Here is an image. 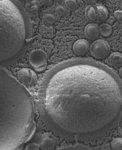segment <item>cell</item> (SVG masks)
<instances>
[{
  "mask_svg": "<svg viewBox=\"0 0 122 150\" xmlns=\"http://www.w3.org/2000/svg\"><path fill=\"white\" fill-rule=\"evenodd\" d=\"M31 27L22 5L16 1H0V62L20 51L30 38Z\"/></svg>",
  "mask_w": 122,
  "mask_h": 150,
  "instance_id": "6da1fadb",
  "label": "cell"
},
{
  "mask_svg": "<svg viewBox=\"0 0 122 150\" xmlns=\"http://www.w3.org/2000/svg\"><path fill=\"white\" fill-rule=\"evenodd\" d=\"M29 61L31 65L37 71H43L47 67V57L43 51L37 50L32 52L29 56Z\"/></svg>",
  "mask_w": 122,
  "mask_h": 150,
  "instance_id": "7a4b0ae2",
  "label": "cell"
},
{
  "mask_svg": "<svg viewBox=\"0 0 122 150\" xmlns=\"http://www.w3.org/2000/svg\"><path fill=\"white\" fill-rule=\"evenodd\" d=\"M90 51L94 57L102 59L109 54L110 47L108 43L102 40H98L93 43L90 46Z\"/></svg>",
  "mask_w": 122,
  "mask_h": 150,
  "instance_id": "3957f363",
  "label": "cell"
},
{
  "mask_svg": "<svg viewBox=\"0 0 122 150\" xmlns=\"http://www.w3.org/2000/svg\"><path fill=\"white\" fill-rule=\"evenodd\" d=\"M19 82L26 86H31L34 84L37 79V75L32 69L23 68L20 69L18 75Z\"/></svg>",
  "mask_w": 122,
  "mask_h": 150,
  "instance_id": "277c9868",
  "label": "cell"
},
{
  "mask_svg": "<svg viewBox=\"0 0 122 150\" xmlns=\"http://www.w3.org/2000/svg\"><path fill=\"white\" fill-rule=\"evenodd\" d=\"M89 49L88 42L86 40H79L74 43L73 45V50L74 53L77 55L81 56L86 54Z\"/></svg>",
  "mask_w": 122,
  "mask_h": 150,
  "instance_id": "5b68a950",
  "label": "cell"
},
{
  "mask_svg": "<svg viewBox=\"0 0 122 150\" xmlns=\"http://www.w3.org/2000/svg\"><path fill=\"white\" fill-rule=\"evenodd\" d=\"M84 33L87 38L90 40H94L98 38L100 32L98 25L91 23L87 25L84 29Z\"/></svg>",
  "mask_w": 122,
  "mask_h": 150,
  "instance_id": "8992f818",
  "label": "cell"
},
{
  "mask_svg": "<svg viewBox=\"0 0 122 150\" xmlns=\"http://www.w3.org/2000/svg\"><path fill=\"white\" fill-rule=\"evenodd\" d=\"M86 17L89 22L94 23L97 21V14L96 6L89 5L85 9Z\"/></svg>",
  "mask_w": 122,
  "mask_h": 150,
  "instance_id": "52a82bcc",
  "label": "cell"
},
{
  "mask_svg": "<svg viewBox=\"0 0 122 150\" xmlns=\"http://www.w3.org/2000/svg\"><path fill=\"white\" fill-rule=\"evenodd\" d=\"M97 14V21L99 22H104L109 17V12L106 8L102 5L96 6Z\"/></svg>",
  "mask_w": 122,
  "mask_h": 150,
  "instance_id": "ba28073f",
  "label": "cell"
},
{
  "mask_svg": "<svg viewBox=\"0 0 122 150\" xmlns=\"http://www.w3.org/2000/svg\"><path fill=\"white\" fill-rule=\"evenodd\" d=\"M122 54L116 52L113 53L109 58V62L113 66L118 67L122 65Z\"/></svg>",
  "mask_w": 122,
  "mask_h": 150,
  "instance_id": "9c48e42d",
  "label": "cell"
},
{
  "mask_svg": "<svg viewBox=\"0 0 122 150\" xmlns=\"http://www.w3.org/2000/svg\"><path fill=\"white\" fill-rule=\"evenodd\" d=\"M100 34L103 37H107L112 34L113 29L111 26L107 24L104 23L99 27Z\"/></svg>",
  "mask_w": 122,
  "mask_h": 150,
  "instance_id": "30bf717a",
  "label": "cell"
},
{
  "mask_svg": "<svg viewBox=\"0 0 122 150\" xmlns=\"http://www.w3.org/2000/svg\"><path fill=\"white\" fill-rule=\"evenodd\" d=\"M65 3L67 8L71 11H74L77 7V3L76 1H66Z\"/></svg>",
  "mask_w": 122,
  "mask_h": 150,
  "instance_id": "8fae6325",
  "label": "cell"
},
{
  "mask_svg": "<svg viewBox=\"0 0 122 150\" xmlns=\"http://www.w3.org/2000/svg\"><path fill=\"white\" fill-rule=\"evenodd\" d=\"M58 150H92L87 147L81 145H76L64 148Z\"/></svg>",
  "mask_w": 122,
  "mask_h": 150,
  "instance_id": "7c38bea8",
  "label": "cell"
},
{
  "mask_svg": "<svg viewBox=\"0 0 122 150\" xmlns=\"http://www.w3.org/2000/svg\"><path fill=\"white\" fill-rule=\"evenodd\" d=\"M113 145L114 148L116 149H119L121 147V138L116 139L113 143Z\"/></svg>",
  "mask_w": 122,
  "mask_h": 150,
  "instance_id": "4fadbf2b",
  "label": "cell"
},
{
  "mask_svg": "<svg viewBox=\"0 0 122 150\" xmlns=\"http://www.w3.org/2000/svg\"><path fill=\"white\" fill-rule=\"evenodd\" d=\"M115 17L118 20L121 19L122 18V11H121L117 10L114 13Z\"/></svg>",
  "mask_w": 122,
  "mask_h": 150,
  "instance_id": "5bb4252c",
  "label": "cell"
},
{
  "mask_svg": "<svg viewBox=\"0 0 122 150\" xmlns=\"http://www.w3.org/2000/svg\"><path fill=\"white\" fill-rule=\"evenodd\" d=\"M58 10H59V12L62 14H65L66 13V11L65 9L62 7H60L58 8Z\"/></svg>",
  "mask_w": 122,
  "mask_h": 150,
  "instance_id": "9a60e30c",
  "label": "cell"
},
{
  "mask_svg": "<svg viewBox=\"0 0 122 150\" xmlns=\"http://www.w3.org/2000/svg\"><path fill=\"white\" fill-rule=\"evenodd\" d=\"M87 1V2L88 3H89V4H93L95 2L94 1Z\"/></svg>",
  "mask_w": 122,
  "mask_h": 150,
  "instance_id": "2e32d148",
  "label": "cell"
}]
</instances>
